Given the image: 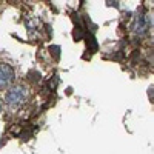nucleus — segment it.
Here are the masks:
<instances>
[{
    "mask_svg": "<svg viewBox=\"0 0 154 154\" xmlns=\"http://www.w3.org/2000/svg\"><path fill=\"white\" fill-rule=\"evenodd\" d=\"M28 97V89L25 88V86H14V88H11L9 91L6 93L5 96V102H6V105L11 108V109H17L20 108L23 103H25V100H26Z\"/></svg>",
    "mask_w": 154,
    "mask_h": 154,
    "instance_id": "nucleus-1",
    "label": "nucleus"
},
{
    "mask_svg": "<svg viewBox=\"0 0 154 154\" xmlns=\"http://www.w3.org/2000/svg\"><path fill=\"white\" fill-rule=\"evenodd\" d=\"M149 25H152V20H151L148 16L139 14V16H136V19H134V22H133V25H131V29H133V32L137 34V35H143V34L148 32Z\"/></svg>",
    "mask_w": 154,
    "mask_h": 154,
    "instance_id": "nucleus-2",
    "label": "nucleus"
},
{
    "mask_svg": "<svg viewBox=\"0 0 154 154\" xmlns=\"http://www.w3.org/2000/svg\"><path fill=\"white\" fill-rule=\"evenodd\" d=\"M14 80V69L6 63H0V88H6Z\"/></svg>",
    "mask_w": 154,
    "mask_h": 154,
    "instance_id": "nucleus-3",
    "label": "nucleus"
},
{
    "mask_svg": "<svg viewBox=\"0 0 154 154\" xmlns=\"http://www.w3.org/2000/svg\"><path fill=\"white\" fill-rule=\"evenodd\" d=\"M86 43H88V46L91 45L93 49H97V43H96V40H94L93 35H86Z\"/></svg>",
    "mask_w": 154,
    "mask_h": 154,
    "instance_id": "nucleus-4",
    "label": "nucleus"
},
{
    "mask_svg": "<svg viewBox=\"0 0 154 154\" xmlns=\"http://www.w3.org/2000/svg\"><path fill=\"white\" fill-rule=\"evenodd\" d=\"M0 109H2V99H0Z\"/></svg>",
    "mask_w": 154,
    "mask_h": 154,
    "instance_id": "nucleus-5",
    "label": "nucleus"
}]
</instances>
